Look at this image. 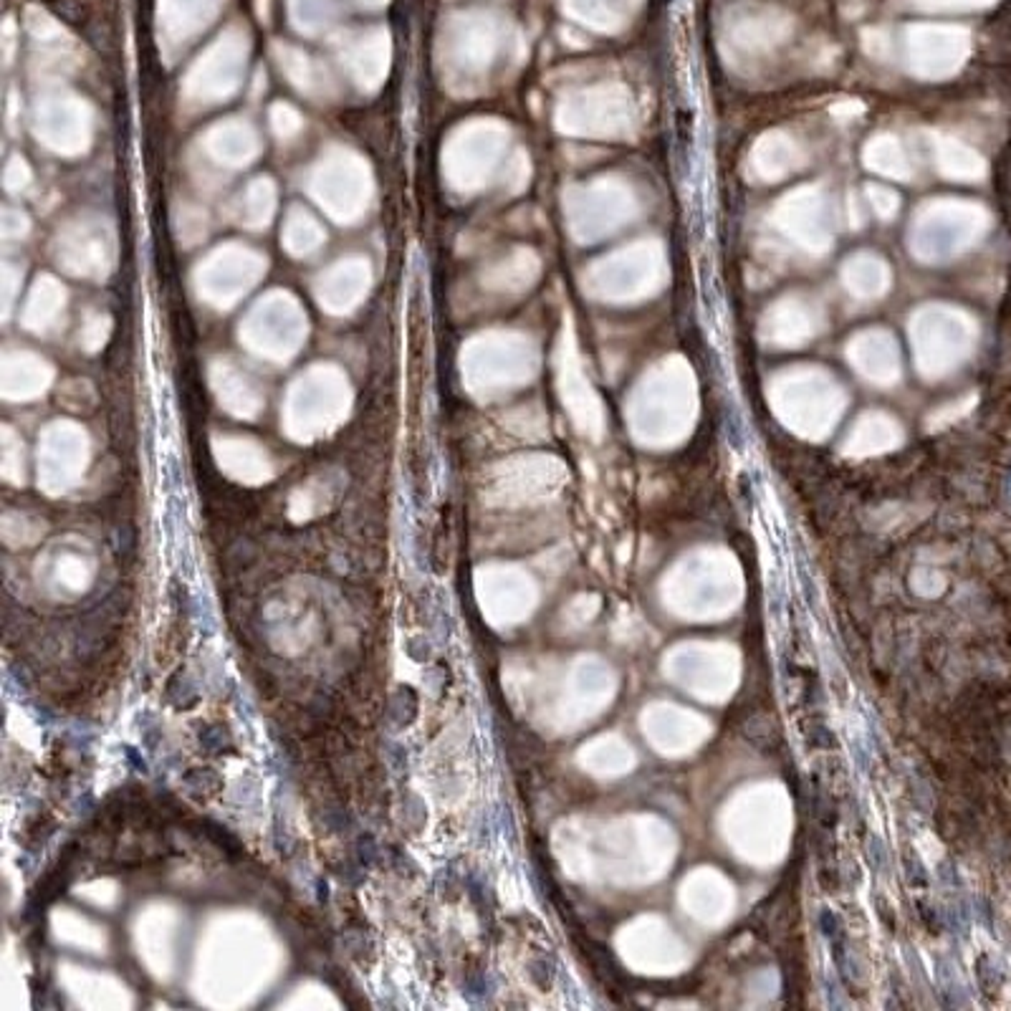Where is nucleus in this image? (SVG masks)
<instances>
[{
	"label": "nucleus",
	"mask_w": 1011,
	"mask_h": 1011,
	"mask_svg": "<svg viewBox=\"0 0 1011 1011\" xmlns=\"http://www.w3.org/2000/svg\"><path fill=\"white\" fill-rule=\"evenodd\" d=\"M675 132H678V155L680 160H688V152H691V134H693V122L691 112L688 109H678L675 114Z\"/></svg>",
	"instance_id": "f257e3e1"
}]
</instances>
